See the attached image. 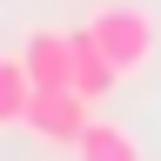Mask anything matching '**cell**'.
I'll return each instance as SVG.
<instances>
[{
    "mask_svg": "<svg viewBox=\"0 0 161 161\" xmlns=\"http://www.w3.org/2000/svg\"><path fill=\"white\" fill-rule=\"evenodd\" d=\"M80 34L108 54V67H114V74L148 67V54H154V14H148V7H134V0H108V7H94L87 20H80Z\"/></svg>",
    "mask_w": 161,
    "mask_h": 161,
    "instance_id": "6da1fadb",
    "label": "cell"
},
{
    "mask_svg": "<svg viewBox=\"0 0 161 161\" xmlns=\"http://www.w3.org/2000/svg\"><path fill=\"white\" fill-rule=\"evenodd\" d=\"M27 128H34L40 141H54V148H80V134L94 128V101L74 94V87H47V94H34Z\"/></svg>",
    "mask_w": 161,
    "mask_h": 161,
    "instance_id": "7a4b0ae2",
    "label": "cell"
},
{
    "mask_svg": "<svg viewBox=\"0 0 161 161\" xmlns=\"http://www.w3.org/2000/svg\"><path fill=\"white\" fill-rule=\"evenodd\" d=\"M20 67H27L34 94L74 87V34H67V27H27V40H20Z\"/></svg>",
    "mask_w": 161,
    "mask_h": 161,
    "instance_id": "3957f363",
    "label": "cell"
},
{
    "mask_svg": "<svg viewBox=\"0 0 161 161\" xmlns=\"http://www.w3.org/2000/svg\"><path fill=\"white\" fill-rule=\"evenodd\" d=\"M114 80H121V74L108 67V54H101L94 40H87V34L74 27V94H87L94 108H101V101L114 94Z\"/></svg>",
    "mask_w": 161,
    "mask_h": 161,
    "instance_id": "277c9868",
    "label": "cell"
},
{
    "mask_svg": "<svg viewBox=\"0 0 161 161\" xmlns=\"http://www.w3.org/2000/svg\"><path fill=\"white\" fill-rule=\"evenodd\" d=\"M74 154H80V161H141V141L121 128V121H101V114H94V128L80 134Z\"/></svg>",
    "mask_w": 161,
    "mask_h": 161,
    "instance_id": "5b68a950",
    "label": "cell"
},
{
    "mask_svg": "<svg viewBox=\"0 0 161 161\" xmlns=\"http://www.w3.org/2000/svg\"><path fill=\"white\" fill-rule=\"evenodd\" d=\"M27 108H34L27 67H20V54H0V128H27Z\"/></svg>",
    "mask_w": 161,
    "mask_h": 161,
    "instance_id": "8992f818",
    "label": "cell"
}]
</instances>
